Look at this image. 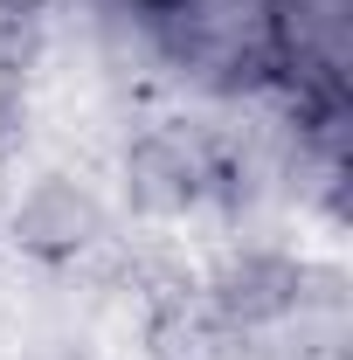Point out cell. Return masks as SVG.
<instances>
[{
	"instance_id": "8992f818",
	"label": "cell",
	"mask_w": 353,
	"mask_h": 360,
	"mask_svg": "<svg viewBox=\"0 0 353 360\" xmlns=\"http://www.w3.org/2000/svg\"><path fill=\"white\" fill-rule=\"evenodd\" d=\"M42 0H0V21H35Z\"/></svg>"
},
{
	"instance_id": "6da1fadb",
	"label": "cell",
	"mask_w": 353,
	"mask_h": 360,
	"mask_svg": "<svg viewBox=\"0 0 353 360\" xmlns=\"http://www.w3.org/2000/svg\"><path fill=\"white\" fill-rule=\"evenodd\" d=\"M7 236H14V250L35 257V264H77L90 243L104 236V208H97V194L77 187L70 174H42L21 194Z\"/></svg>"
},
{
	"instance_id": "7a4b0ae2",
	"label": "cell",
	"mask_w": 353,
	"mask_h": 360,
	"mask_svg": "<svg viewBox=\"0 0 353 360\" xmlns=\"http://www.w3.org/2000/svg\"><path fill=\"white\" fill-rule=\"evenodd\" d=\"M125 194L139 215H187L208 194V167L180 132H146L125 153Z\"/></svg>"
},
{
	"instance_id": "277c9868",
	"label": "cell",
	"mask_w": 353,
	"mask_h": 360,
	"mask_svg": "<svg viewBox=\"0 0 353 360\" xmlns=\"http://www.w3.org/2000/svg\"><path fill=\"white\" fill-rule=\"evenodd\" d=\"M146 354H153V360H229V326H222V319H208V312L174 305V312L153 319Z\"/></svg>"
},
{
	"instance_id": "3957f363",
	"label": "cell",
	"mask_w": 353,
	"mask_h": 360,
	"mask_svg": "<svg viewBox=\"0 0 353 360\" xmlns=\"http://www.w3.org/2000/svg\"><path fill=\"white\" fill-rule=\"evenodd\" d=\"M298 305V264H284V257H236V264H222L215 277V312L229 326H270V319H284Z\"/></svg>"
},
{
	"instance_id": "5b68a950",
	"label": "cell",
	"mask_w": 353,
	"mask_h": 360,
	"mask_svg": "<svg viewBox=\"0 0 353 360\" xmlns=\"http://www.w3.org/2000/svg\"><path fill=\"white\" fill-rule=\"evenodd\" d=\"M21 118H28L21 77H0V146H7V139H21Z\"/></svg>"
}]
</instances>
